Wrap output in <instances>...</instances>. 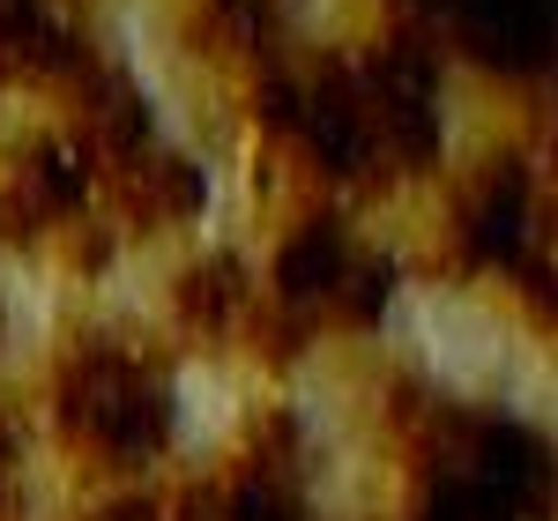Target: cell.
I'll use <instances>...</instances> for the list:
<instances>
[{"mask_svg":"<svg viewBox=\"0 0 558 521\" xmlns=\"http://www.w3.org/2000/svg\"><path fill=\"white\" fill-rule=\"evenodd\" d=\"M52 417L68 447H83L105 470H149L172 439V388L157 373V358H142L134 343L97 336L83 343L60 380H52Z\"/></svg>","mask_w":558,"mask_h":521,"instance_id":"6da1fadb","label":"cell"},{"mask_svg":"<svg viewBox=\"0 0 558 521\" xmlns=\"http://www.w3.org/2000/svg\"><path fill=\"white\" fill-rule=\"evenodd\" d=\"M97 186H105V202L120 209L128 231H172V223L202 217V202H209L202 165H194V157H179V149H165V142H142L134 157L105 165Z\"/></svg>","mask_w":558,"mask_h":521,"instance_id":"7a4b0ae2","label":"cell"},{"mask_svg":"<svg viewBox=\"0 0 558 521\" xmlns=\"http://www.w3.org/2000/svg\"><path fill=\"white\" fill-rule=\"evenodd\" d=\"M529 239H536V186L521 165H492L462 202V246L484 268H521L529 276Z\"/></svg>","mask_w":558,"mask_h":521,"instance_id":"3957f363","label":"cell"},{"mask_svg":"<svg viewBox=\"0 0 558 521\" xmlns=\"http://www.w3.org/2000/svg\"><path fill=\"white\" fill-rule=\"evenodd\" d=\"M89 45L52 15V0H0V83L23 89H68Z\"/></svg>","mask_w":558,"mask_h":521,"instance_id":"277c9868","label":"cell"},{"mask_svg":"<svg viewBox=\"0 0 558 521\" xmlns=\"http://www.w3.org/2000/svg\"><path fill=\"white\" fill-rule=\"evenodd\" d=\"M172 313L186 336H231V328H246V313H254V283H246V268L239 254H209L194 260L186 276L172 283Z\"/></svg>","mask_w":558,"mask_h":521,"instance_id":"5b68a950","label":"cell"},{"mask_svg":"<svg viewBox=\"0 0 558 521\" xmlns=\"http://www.w3.org/2000/svg\"><path fill=\"white\" fill-rule=\"evenodd\" d=\"M83 521H179V507H172V499H142V492H120V499L89 507Z\"/></svg>","mask_w":558,"mask_h":521,"instance_id":"8992f818","label":"cell"},{"mask_svg":"<svg viewBox=\"0 0 558 521\" xmlns=\"http://www.w3.org/2000/svg\"><path fill=\"white\" fill-rule=\"evenodd\" d=\"M15 477H23V439H15V417L0 410V521L15 514Z\"/></svg>","mask_w":558,"mask_h":521,"instance_id":"52a82bcc","label":"cell"}]
</instances>
